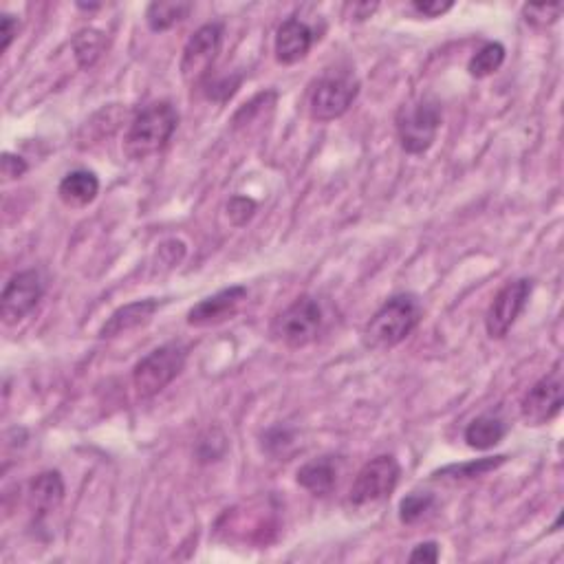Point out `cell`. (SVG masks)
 Segmentation results:
<instances>
[{"label": "cell", "instance_id": "obj_9", "mask_svg": "<svg viewBox=\"0 0 564 564\" xmlns=\"http://www.w3.org/2000/svg\"><path fill=\"white\" fill-rule=\"evenodd\" d=\"M531 289H534L531 280L520 278L514 282H507V285L498 291L485 316V329L490 338L501 340L512 331L516 320L520 318V313H523L527 307Z\"/></svg>", "mask_w": 564, "mask_h": 564}, {"label": "cell", "instance_id": "obj_5", "mask_svg": "<svg viewBox=\"0 0 564 564\" xmlns=\"http://www.w3.org/2000/svg\"><path fill=\"white\" fill-rule=\"evenodd\" d=\"M360 95V80L353 71H329L316 82L309 100V115L316 122H333L342 117Z\"/></svg>", "mask_w": 564, "mask_h": 564}, {"label": "cell", "instance_id": "obj_14", "mask_svg": "<svg viewBox=\"0 0 564 564\" xmlns=\"http://www.w3.org/2000/svg\"><path fill=\"white\" fill-rule=\"evenodd\" d=\"M64 501V483L58 472H42L29 483V509L36 518L56 512Z\"/></svg>", "mask_w": 564, "mask_h": 564}, {"label": "cell", "instance_id": "obj_1", "mask_svg": "<svg viewBox=\"0 0 564 564\" xmlns=\"http://www.w3.org/2000/svg\"><path fill=\"white\" fill-rule=\"evenodd\" d=\"M421 305L417 296L399 294L386 300L382 309L368 320L362 331V342L371 351H388L404 342L408 335L419 327Z\"/></svg>", "mask_w": 564, "mask_h": 564}, {"label": "cell", "instance_id": "obj_7", "mask_svg": "<svg viewBox=\"0 0 564 564\" xmlns=\"http://www.w3.org/2000/svg\"><path fill=\"white\" fill-rule=\"evenodd\" d=\"M399 476L401 468L395 457L382 454V457L371 459L357 472L349 494V503L353 507H368L386 501L395 492Z\"/></svg>", "mask_w": 564, "mask_h": 564}, {"label": "cell", "instance_id": "obj_29", "mask_svg": "<svg viewBox=\"0 0 564 564\" xmlns=\"http://www.w3.org/2000/svg\"><path fill=\"white\" fill-rule=\"evenodd\" d=\"M18 18L3 14V20H0V36H3V51H7L12 47L14 38L18 36Z\"/></svg>", "mask_w": 564, "mask_h": 564}, {"label": "cell", "instance_id": "obj_28", "mask_svg": "<svg viewBox=\"0 0 564 564\" xmlns=\"http://www.w3.org/2000/svg\"><path fill=\"white\" fill-rule=\"evenodd\" d=\"M410 562H437L439 560V545L437 542H421L410 553Z\"/></svg>", "mask_w": 564, "mask_h": 564}, {"label": "cell", "instance_id": "obj_26", "mask_svg": "<svg viewBox=\"0 0 564 564\" xmlns=\"http://www.w3.org/2000/svg\"><path fill=\"white\" fill-rule=\"evenodd\" d=\"M452 7H454L452 0H415V3H412V9L426 18H439L443 14H448Z\"/></svg>", "mask_w": 564, "mask_h": 564}, {"label": "cell", "instance_id": "obj_21", "mask_svg": "<svg viewBox=\"0 0 564 564\" xmlns=\"http://www.w3.org/2000/svg\"><path fill=\"white\" fill-rule=\"evenodd\" d=\"M503 62H505V47L501 45V42H487V45H483L472 56L468 64V71L472 78L483 80L487 78V75H492L501 69Z\"/></svg>", "mask_w": 564, "mask_h": 564}, {"label": "cell", "instance_id": "obj_24", "mask_svg": "<svg viewBox=\"0 0 564 564\" xmlns=\"http://www.w3.org/2000/svg\"><path fill=\"white\" fill-rule=\"evenodd\" d=\"M564 5L562 3H553V5H525L523 7V16L529 25L534 27H549L556 23V20L562 16Z\"/></svg>", "mask_w": 564, "mask_h": 564}, {"label": "cell", "instance_id": "obj_13", "mask_svg": "<svg viewBox=\"0 0 564 564\" xmlns=\"http://www.w3.org/2000/svg\"><path fill=\"white\" fill-rule=\"evenodd\" d=\"M316 36H313V29L302 23L300 18H287L285 23L278 27L274 51L276 60L280 64H296L300 60L307 58V53L311 51Z\"/></svg>", "mask_w": 564, "mask_h": 564}, {"label": "cell", "instance_id": "obj_15", "mask_svg": "<svg viewBox=\"0 0 564 564\" xmlns=\"http://www.w3.org/2000/svg\"><path fill=\"white\" fill-rule=\"evenodd\" d=\"M157 309H159L157 300H137V302H130V305L126 307H119L113 316L104 322L100 335L102 338H115V335L133 331L141 327V324L150 322V318L155 316Z\"/></svg>", "mask_w": 564, "mask_h": 564}, {"label": "cell", "instance_id": "obj_12", "mask_svg": "<svg viewBox=\"0 0 564 564\" xmlns=\"http://www.w3.org/2000/svg\"><path fill=\"white\" fill-rule=\"evenodd\" d=\"M245 300H247L245 287L241 285L227 287L219 291V294L197 302L188 313V324L190 327H212V324H221L225 320L234 318Z\"/></svg>", "mask_w": 564, "mask_h": 564}, {"label": "cell", "instance_id": "obj_19", "mask_svg": "<svg viewBox=\"0 0 564 564\" xmlns=\"http://www.w3.org/2000/svg\"><path fill=\"white\" fill-rule=\"evenodd\" d=\"M106 45H108V42H106V36L102 34V31L84 29L73 38L75 60H78L82 69H91L93 64L104 56Z\"/></svg>", "mask_w": 564, "mask_h": 564}, {"label": "cell", "instance_id": "obj_6", "mask_svg": "<svg viewBox=\"0 0 564 564\" xmlns=\"http://www.w3.org/2000/svg\"><path fill=\"white\" fill-rule=\"evenodd\" d=\"M322 329V307L316 298L302 296L278 313L271 322V338L282 342L289 349H305L318 340Z\"/></svg>", "mask_w": 564, "mask_h": 564}, {"label": "cell", "instance_id": "obj_3", "mask_svg": "<svg viewBox=\"0 0 564 564\" xmlns=\"http://www.w3.org/2000/svg\"><path fill=\"white\" fill-rule=\"evenodd\" d=\"M443 122L441 104L430 95H423L419 100L404 104L397 115V135L399 144L408 155L428 153L435 144L437 133Z\"/></svg>", "mask_w": 564, "mask_h": 564}, {"label": "cell", "instance_id": "obj_22", "mask_svg": "<svg viewBox=\"0 0 564 564\" xmlns=\"http://www.w3.org/2000/svg\"><path fill=\"white\" fill-rule=\"evenodd\" d=\"M435 505V496L432 494H419V492H412L408 494L404 501L399 505V520L404 525H412L417 523V520L430 512V507Z\"/></svg>", "mask_w": 564, "mask_h": 564}, {"label": "cell", "instance_id": "obj_27", "mask_svg": "<svg viewBox=\"0 0 564 564\" xmlns=\"http://www.w3.org/2000/svg\"><path fill=\"white\" fill-rule=\"evenodd\" d=\"M27 172V164L23 157H16L12 153H5L3 155V177L5 181H14L20 179Z\"/></svg>", "mask_w": 564, "mask_h": 564}, {"label": "cell", "instance_id": "obj_20", "mask_svg": "<svg viewBox=\"0 0 564 564\" xmlns=\"http://www.w3.org/2000/svg\"><path fill=\"white\" fill-rule=\"evenodd\" d=\"M192 12L190 3H150L146 9V23L153 31H168Z\"/></svg>", "mask_w": 564, "mask_h": 564}, {"label": "cell", "instance_id": "obj_4", "mask_svg": "<svg viewBox=\"0 0 564 564\" xmlns=\"http://www.w3.org/2000/svg\"><path fill=\"white\" fill-rule=\"evenodd\" d=\"M188 351L181 344H164L150 351L133 371V388L139 399H150L170 386L186 366Z\"/></svg>", "mask_w": 564, "mask_h": 564}, {"label": "cell", "instance_id": "obj_25", "mask_svg": "<svg viewBox=\"0 0 564 564\" xmlns=\"http://www.w3.org/2000/svg\"><path fill=\"white\" fill-rule=\"evenodd\" d=\"M256 212V201L247 197H234L227 205V216L234 225H245L247 221H252V216Z\"/></svg>", "mask_w": 564, "mask_h": 564}, {"label": "cell", "instance_id": "obj_17", "mask_svg": "<svg viewBox=\"0 0 564 564\" xmlns=\"http://www.w3.org/2000/svg\"><path fill=\"white\" fill-rule=\"evenodd\" d=\"M507 435V423L498 417L487 412V415L476 417L468 423L465 428V441L472 450H490L498 446Z\"/></svg>", "mask_w": 564, "mask_h": 564}, {"label": "cell", "instance_id": "obj_30", "mask_svg": "<svg viewBox=\"0 0 564 564\" xmlns=\"http://www.w3.org/2000/svg\"><path fill=\"white\" fill-rule=\"evenodd\" d=\"M353 9H355V12H357V20H366V18H371V14H373V12H375V9H377V3H373V5H371V3H364V5H355Z\"/></svg>", "mask_w": 564, "mask_h": 564}, {"label": "cell", "instance_id": "obj_10", "mask_svg": "<svg viewBox=\"0 0 564 564\" xmlns=\"http://www.w3.org/2000/svg\"><path fill=\"white\" fill-rule=\"evenodd\" d=\"M223 45V27L219 23L203 25L194 31V36L188 40V45L183 47L181 56V75L183 80L194 84L203 80L214 67L216 58L221 53Z\"/></svg>", "mask_w": 564, "mask_h": 564}, {"label": "cell", "instance_id": "obj_8", "mask_svg": "<svg viewBox=\"0 0 564 564\" xmlns=\"http://www.w3.org/2000/svg\"><path fill=\"white\" fill-rule=\"evenodd\" d=\"M562 410V364L558 362L551 371L529 388L520 401V417L531 428L545 426Z\"/></svg>", "mask_w": 564, "mask_h": 564}, {"label": "cell", "instance_id": "obj_23", "mask_svg": "<svg viewBox=\"0 0 564 564\" xmlns=\"http://www.w3.org/2000/svg\"><path fill=\"white\" fill-rule=\"evenodd\" d=\"M505 463V457H496V459H481V461H472V463H463V465H450V468L437 472L439 474H452L454 479H474V476H483L490 470H496L498 465Z\"/></svg>", "mask_w": 564, "mask_h": 564}, {"label": "cell", "instance_id": "obj_11", "mask_svg": "<svg viewBox=\"0 0 564 564\" xmlns=\"http://www.w3.org/2000/svg\"><path fill=\"white\" fill-rule=\"evenodd\" d=\"M42 294H45V287H42L40 274L34 269L20 271V274L9 278L3 289V298H0L3 322L18 324L20 320H25L40 305Z\"/></svg>", "mask_w": 564, "mask_h": 564}, {"label": "cell", "instance_id": "obj_2", "mask_svg": "<svg viewBox=\"0 0 564 564\" xmlns=\"http://www.w3.org/2000/svg\"><path fill=\"white\" fill-rule=\"evenodd\" d=\"M179 113L170 102H155L139 111L130 122L128 133L124 137V153L128 159L141 161L161 153L172 135L177 133Z\"/></svg>", "mask_w": 564, "mask_h": 564}, {"label": "cell", "instance_id": "obj_18", "mask_svg": "<svg viewBox=\"0 0 564 564\" xmlns=\"http://www.w3.org/2000/svg\"><path fill=\"white\" fill-rule=\"evenodd\" d=\"M335 481H338V470H335L331 459L311 461L298 470V485L316 496L329 494L335 487Z\"/></svg>", "mask_w": 564, "mask_h": 564}, {"label": "cell", "instance_id": "obj_16", "mask_svg": "<svg viewBox=\"0 0 564 564\" xmlns=\"http://www.w3.org/2000/svg\"><path fill=\"white\" fill-rule=\"evenodd\" d=\"M97 192H100V179L91 170H73L58 186L62 203L71 205V208H84V205L93 203Z\"/></svg>", "mask_w": 564, "mask_h": 564}]
</instances>
